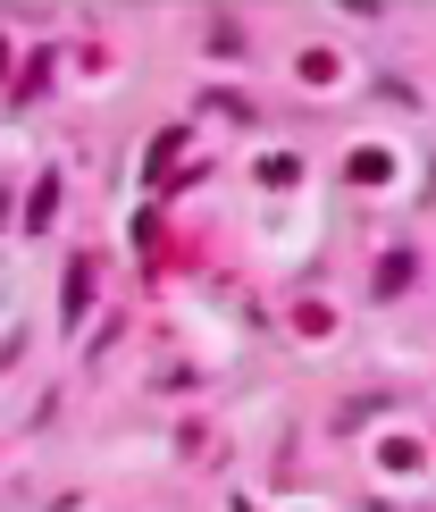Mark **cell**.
<instances>
[{
	"label": "cell",
	"mask_w": 436,
	"mask_h": 512,
	"mask_svg": "<svg viewBox=\"0 0 436 512\" xmlns=\"http://www.w3.org/2000/svg\"><path fill=\"white\" fill-rule=\"evenodd\" d=\"M294 68H302V84H336V51H302Z\"/></svg>",
	"instance_id": "obj_11"
},
{
	"label": "cell",
	"mask_w": 436,
	"mask_h": 512,
	"mask_svg": "<svg viewBox=\"0 0 436 512\" xmlns=\"http://www.w3.org/2000/svg\"><path fill=\"white\" fill-rule=\"evenodd\" d=\"M193 143V126H160L151 135V194H168V177H177V152Z\"/></svg>",
	"instance_id": "obj_2"
},
{
	"label": "cell",
	"mask_w": 436,
	"mask_h": 512,
	"mask_svg": "<svg viewBox=\"0 0 436 512\" xmlns=\"http://www.w3.org/2000/svg\"><path fill=\"white\" fill-rule=\"evenodd\" d=\"M202 51H210V59H244V51H252V34H244V17H210V34H202Z\"/></svg>",
	"instance_id": "obj_6"
},
{
	"label": "cell",
	"mask_w": 436,
	"mask_h": 512,
	"mask_svg": "<svg viewBox=\"0 0 436 512\" xmlns=\"http://www.w3.org/2000/svg\"><path fill=\"white\" fill-rule=\"evenodd\" d=\"M0 227H9V194H0Z\"/></svg>",
	"instance_id": "obj_15"
},
{
	"label": "cell",
	"mask_w": 436,
	"mask_h": 512,
	"mask_svg": "<svg viewBox=\"0 0 436 512\" xmlns=\"http://www.w3.org/2000/svg\"><path fill=\"white\" fill-rule=\"evenodd\" d=\"M51 219H59V168H42L26 194V236H51Z\"/></svg>",
	"instance_id": "obj_4"
},
{
	"label": "cell",
	"mask_w": 436,
	"mask_h": 512,
	"mask_svg": "<svg viewBox=\"0 0 436 512\" xmlns=\"http://www.w3.org/2000/svg\"><path fill=\"white\" fill-rule=\"evenodd\" d=\"M9 59H17V51H9V34H0V84H9Z\"/></svg>",
	"instance_id": "obj_14"
},
{
	"label": "cell",
	"mask_w": 436,
	"mask_h": 512,
	"mask_svg": "<svg viewBox=\"0 0 436 512\" xmlns=\"http://www.w3.org/2000/svg\"><path fill=\"white\" fill-rule=\"evenodd\" d=\"M378 462H386V471H420L428 454H420V445H411V437H386V445H378Z\"/></svg>",
	"instance_id": "obj_8"
},
{
	"label": "cell",
	"mask_w": 436,
	"mask_h": 512,
	"mask_svg": "<svg viewBox=\"0 0 436 512\" xmlns=\"http://www.w3.org/2000/svg\"><path fill=\"white\" fill-rule=\"evenodd\" d=\"M193 110H210V118H260L252 101H244V93H202V101H193Z\"/></svg>",
	"instance_id": "obj_9"
},
{
	"label": "cell",
	"mask_w": 436,
	"mask_h": 512,
	"mask_svg": "<svg viewBox=\"0 0 436 512\" xmlns=\"http://www.w3.org/2000/svg\"><path fill=\"white\" fill-rule=\"evenodd\" d=\"M411 277H420V252H411V244H395V252L378 261V277H369V286H378V303H395V294L411 286Z\"/></svg>",
	"instance_id": "obj_3"
},
{
	"label": "cell",
	"mask_w": 436,
	"mask_h": 512,
	"mask_svg": "<svg viewBox=\"0 0 436 512\" xmlns=\"http://www.w3.org/2000/svg\"><path fill=\"white\" fill-rule=\"evenodd\" d=\"M135 252H143V261H160V252H168V236H160V210H143V219H135Z\"/></svg>",
	"instance_id": "obj_10"
},
{
	"label": "cell",
	"mask_w": 436,
	"mask_h": 512,
	"mask_svg": "<svg viewBox=\"0 0 436 512\" xmlns=\"http://www.w3.org/2000/svg\"><path fill=\"white\" fill-rule=\"evenodd\" d=\"M235 512H252V504H235Z\"/></svg>",
	"instance_id": "obj_17"
},
{
	"label": "cell",
	"mask_w": 436,
	"mask_h": 512,
	"mask_svg": "<svg viewBox=\"0 0 436 512\" xmlns=\"http://www.w3.org/2000/svg\"><path fill=\"white\" fill-rule=\"evenodd\" d=\"M51 68H59V42H42V51L26 59V68H17V84H9V101H17V110H34V101H42V84H51Z\"/></svg>",
	"instance_id": "obj_1"
},
{
	"label": "cell",
	"mask_w": 436,
	"mask_h": 512,
	"mask_svg": "<svg viewBox=\"0 0 436 512\" xmlns=\"http://www.w3.org/2000/svg\"><path fill=\"white\" fill-rule=\"evenodd\" d=\"M294 328L302 336H327V328H336V311H327V303H294Z\"/></svg>",
	"instance_id": "obj_12"
},
{
	"label": "cell",
	"mask_w": 436,
	"mask_h": 512,
	"mask_svg": "<svg viewBox=\"0 0 436 512\" xmlns=\"http://www.w3.org/2000/svg\"><path fill=\"white\" fill-rule=\"evenodd\" d=\"M294 177H302V160H286V152H277L269 168H260V185H277V194H286V185H294Z\"/></svg>",
	"instance_id": "obj_13"
},
{
	"label": "cell",
	"mask_w": 436,
	"mask_h": 512,
	"mask_svg": "<svg viewBox=\"0 0 436 512\" xmlns=\"http://www.w3.org/2000/svg\"><path fill=\"white\" fill-rule=\"evenodd\" d=\"M344 177H353V185H386V177H395V160H386L378 143H361V152L344 160Z\"/></svg>",
	"instance_id": "obj_7"
},
{
	"label": "cell",
	"mask_w": 436,
	"mask_h": 512,
	"mask_svg": "<svg viewBox=\"0 0 436 512\" xmlns=\"http://www.w3.org/2000/svg\"><path fill=\"white\" fill-rule=\"evenodd\" d=\"M369 512H395V504H369Z\"/></svg>",
	"instance_id": "obj_16"
},
{
	"label": "cell",
	"mask_w": 436,
	"mask_h": 512,
	"mask_svg": "<svg viewBox=\"0 0 436 512\" xmlns=\"http://www.w3.org/2000/svg\"><path fill=\"white\" fill-rule=\"evenodd\" d=\"M93 277H101V261H93V252H76V261H68V294H59V319H84V303H93Z\"/></svg>",
	"instance_id": "obj_5"
}]
</instances>
